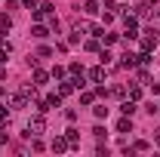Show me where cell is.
Returning a JSON list of instances; mask_svg holds the SVG:
<instances>
[{
  "label": "cell",
  "instance_id": "1",
  "mask_svg": "<svg viewBox=\"0 0 160 157\" xmlns=\"http://www.w3.org/2000/svg\"><path fill=\"white\" fill-rule=\"evenodd\" d=\"M43 129H46V117H43V111H40V114H34V117L28 120V129H25V136H28V139H31V136H40Z\"/></svg>",
  "mask_w": 160,
  "mask_h": 157
},
{
  "label": "cell",
  "instance_id": "2",
  "mask_svg": "<svg viewBox=\"0 0 160 157\" xmlns=\"http://www.w3.org/2000/svg\"><path fill=\"white\" fill-rule=\"evenodd\" d=\"M160 43V31H154V28H148L145 31V37H142V53H154Z\"/></svg>",
  "mask_w": 160,
  "mask_h": 157
},
{
  "label": "cell",
  "instance_id": "3",
  "mask_svg": "<svg viewBox=\"0 0 160 157\" xmlns=\"http://www.w3.org/2000/svg\"><path fill=\"white\" fill-rule=\"evenodd\" d=\"M154 3H157V0H139V6H136V16H139V19H148Z\"/></svg>",
  "mask_w": 160,
  "mask_h": 157
},
{
  "label": "cell",
  "instance_id": "4",
  "mask_svg": "<svg viewBox=\"0 0 160 157\" xmlns=\"http://www.w3.org/2000/svg\"><path fill=\"white\" fill-rule=\"evenodd\" d=\"M74 89H77V80H74V77H68V80L59 83V96H71Z\"/></svg>",
  "mask_w": 160,
  "mask_h": 157
},
{
  "label": "cell",
  "instance_id": "5",
  "mask_svg": "<svg viewBox=\"0 0 160 157\" xmlns=\"http://www.w3.org/2000/svg\"><path fill=\"white\" fill-rule=\"evenodd\" d=\"M105 74H108V71H105V65H96V68H89V74H86V77L92 80V83H102Z\"/></svg>",
  "mask_w": 160,
  "mask_h": 157
},
{
  "label": "cell",
  "instance_id": "6",
  "mask_svg": "<svg viewBox=\"0 0 160 157\" xmlns=\"http://www.w3.org/2000/svg\"><path fill=\"white\" fill-rule=\"evenodd\" d=\"M49 148H52L56 154H62V151H68L71 145H68V139H65V136H56V139H52V145H49Z\"/></svg>",
  "mask_w": 160,
  "mask_h": 157
},
{
  "label": "cell",
  "instance_id": "7",
  "mask_svg": "<svg viewBox=\"0 0 160 157\" xmlns=\"http://www.w3.org/2000/svg\"><path fill=\"white\" fill-rule=\"evenodd\" d=\"M120 111H123V114H126V117H132V114H136V111H139V105H136V102H132V99H123V105H120Z\"/></svg>",
  "mask_w": 160,
  "mask_h": 157
},
{
  "label": "cell",
  "instance_id": "8",
  "mask_svg": "<svg viewBox=\"0 0 160 157\" xmlns=\"http://www.w3.org/2000/svg\"><path fill=\"white\" fill-rule=\"evenodd\" d=\"M31 37L46 40V37H49V28H46V25H34V28H31Z\"/></svg>",
  "mask_w": 160,
  "mask_h": 157
},
{
  "label": "cell",
  "instance_id": "9",
  "mask_svg": "<svg viewBox=\"0 0 160 157\" xmlns=\"http://www.w3.org/2000/svg\"><path fill=\"white\" fill-rule=\"evenodd\" d=\"M117 133H132V117L123 114V117L117 120Z\"/></svg>",
  "mask_w": 160,
  "mask_h": 157
},
{
  "label": "cell",
  "instance_id": "10",
  "mask_svg": "<svg viewBox=\"0 0 160 157\" xmlns=\"http://www.w3.org/2000/svg\"><path fill=\"white\" fill-rule=\"evenodd\" d=\"M49 77H52L49 71H43V68H34V86H40V83H46Z\"/></svg>",
  "mask_w": 160,
  "mask_h": 157
},
{
  "label": "cell",
  "instance_id": "11",
  "mask_svg": "<svg viewBox=\"0 0 160 157\" xmlns=\"http://www.w3.org/2000/svg\"><path fill=\"white\" fill-rule=\"evenodd\" d=\"M136 65H139V56H136V53H126L123 62H120V68H136Z\"/></svg>",
  "mask_w": 160,
  "mask_h": 157
},
{
  "label": "cell",
  "instance_id": "12",
  "mask_svg": "<svg viewBox=\"0 0 160 157\" xmlns=\"http://www.w3.org/2000/svg\"><path fill=\"white\" fill-rule=\"evenodd\" d=\"M65 139H68V145H71V148H77V142H80V129H74V126H71Z\"/></svg>",
  "mask_w": 160,
  "mask_h": 157
},
{
  "label": "cell",
  "instance_id": "13",
  "mask_svg": "<svg viewBox=\"0 0 160 157\" xmlns=\"http://www.w3.org/2000/svg\"><path fill=\"white\" fill-rule=\"evenodd\" d=\"M0 28H3V31H9V28H12V16H9V9H6V13H0Z\"/></svg>",
  "mask_w": 160,
  "mask_h": 157
},
{
  "label": "cell",
  "instance_id": "14",
  "mask_svg": "<svg viewBox=\"0 0 160 157\" xmlns=\"http://www.w3.org/2000/svg\"><path fill=\"white\" fill-rule=\"evenodd\" d=\"M83 46H86V53H99V49H102V40H99V37H92V40H86Z\"/></svg>",
  "mask_w": 160,
  "mask_h": 157
},
{
  "label": "cell",
  "instance_id": "15",
  "mask_svg": "<svg viewBox=\"0 0 160 157\" xmlns=\"http://www.w3.org/2000/svg\"><path fill=\"white\" fill-rule=\"evenodd\" d=\"M80 105H96V93H80Z\"/></svg>",
  "mask_w": 160,
  "mask_h": 157
},
{
  "label": "cell",
  "instance_id": "16",
  "mask_svg": "<svg viewBox=\"0 0 160 157\" xmlns=\"http://www.w3.org/2000/svg\"><path fill=\"white\" fill-rule=\"evenodd\" d=\"M126 93H129V99H132V102H139V99H142V83H136V86H129Z\"/></svg>",
  "mask_w": 160,
  "mask_h": 157
},
{
  "label": "cell",
  "instance_id": "17",
  "mask_svg": "<svg viewBox=\"0 0 160 157\" xmlns=\"http://www.w3.org/2000/svg\"><path fill=\"white\" fill-rule=\"evenodd\" d=\"M92 114H96L99 120H105L108 117V108H105V105H92Z\"/></svg>",
  "mask_w": 160,
  "mask_h": 157
},
{
  "label": "cell",
  "instance_id": "18",
  "mask_svg": "<svg viewBox=\"0 0 160 157\" xmlns=\"http://www.w3.org/2000/svg\"><path fill=\"white\" fill-rule=\"evenodd\" d=\"M49 74H52L56 80H65V74H68V68H62V65H56V68H52Z\"/></svg>",
  "mask_w": 160,
  "mask_h": 157
},
{
  "label": "cell",
  "instance_id": "19",
  "mask_svg": "<svg viewBox=\"0 0 160 157\" xmlns=\"http://www.w3.org/2000/svg\"><path fill=\"white\" fill-rule=\"evenodd\" d=\"M83 9H86L89 16H96V13H99V0H86V6H83Z\"/></svg>",
  "mask_w": 160,
  "mask_h": 157
},
{
  "label": "cell",
  "instance_id": "20",
  "mask_svg": "<svg viewBox=\"0 0 160 157\" xmlns=\"http://www.w3.org/2000/svg\"><path fill=\"white\" fill-rule=\"evenodd\" d=\"M102 40H105V46H111V43H117V34H111V31H105V34H102Z\"/></svg>",
  "mask_w": 160,
  "mask_h": 157
},
{
  "label": "cell",
  "instance_id": "21",
  "mask_svg": "<svg viewBox=\"0 0 160 157\" xmlns=\"http://www.w3.org/2000/svg\"><path fill=\"white\" fill-rule=\"evenodd\" d=\"M99 59H102V65H111V59H114V56H111L108 49H99Z\"/></svg>",
  "mask_w": 160,
  "mask_h": 157
},
{
  "label": "cell",
  "instance_id": "22",
  "mask_svg": "<svg viewBox=\"0 0 160 157\" xmlns=\"http://www.w3.org/2000/svg\"><path fill=\"white\" fill-rule=\"evenodd\" d=\"M139 83H151V74L145 71V65H142V68H139Z\"/></svg>",
  "mask_w": 160,
  "mask_h": 157
},
{
  "label": "cell",
  "instance_id": "23",
  "mask_svg": "<svg viewBox=\"0 0 160 157\" xmlns=\"http://www.w3.org/2000/svg\"><path fill=\"white\" fill-rule=\"evenodd\" d=\"M52 53H56V49H52V46H40V53H37V56H40V59H49V56H52Z\"/></svg>",
  "mask_w": 160,
  "mask_h": 157
},
{
  "label": "cell",
  "instance_id": "24",
  "mask_svg": "<svg viewBox=\"0 0 160 157\" xmlns=\"http://www.w3.org/2000/svg\"><path fill=\"white\" fill-rule=\"evenodd\" d=\"M111 96H114V99H126V89H123V86H114Z\"/></svg>",
  "mask_w": 160,
  "mask_h": 157
},
{
  "label": "cell",
  "instance_id": "25",
  "mask_svg": "<svg viewBox=\"0 0 160 157\" xmlns=\"http://www.w3.org/2000/svg\"><path fill=\"white\" fill-rule=\"evenodd\" d=\"M22 6H25V9H37L40 0H22Z\"/></svg>",
  "mask_w": 160,
  "mask_h": 157
},
{
  "label": "cell",
  "instance_id": "26",
  "mask_svg": "<svg viewBox=\"0 0 160 157\" xmlns=\"http://www.w3.org/2000/svg\"><path fill=\"white\" fill-rule=\"evenodd\" d=\"M132 151H148V142H145V139H139V142L132 145Z\"/></svg>",
  "mask_w": 160,
  "mask_h": 157
},
{
  "label": "cell",
  "instance_id": "27",
  "mask_svg": "<svg viewBox=\"0 0 160 157\" xmlns=\"http://www.w3.org/2000/svg\"><path fill=\"white\" fill-rule=\"evenodd\" d=\"M105 9H108V13H114V9H117V0H105Z\"/></svg>",
  "mask_w": 160,
  "mask_h": 157
},
{
  "label": "cell",
  "instance_id": "28",
  "mask_svg": "<svg viewBox=\"0 0 160 157\" xmlns=\"http://www.w3.org/2000/svg\"><path fill=\"white\" fill-rule=\"evenodd\" d=\"M6 117H9V111H6V105L0 102V120H6Z\"/></svg>",
  "mask_w": 160,
  "mask_h": 157
},
{
  "label": "cell",
  "instance_id": "29",
  "mask_svg": "<svg viewBox=\"0 0 160 157\" xmlns=\"http://www.w3.org/2000/svg\"><path fill=\"white\" fill-rule=\"evenodd\" d=\"M148 86H151V93H154V96H160V83H148Z\"/></svg>",
  "mask_w": 160,
  "mask_h": 157
},
{
  "label": "cell",
  "instance_id": "30",
  "mask_svg": "<svg viewBox=\"0 0 160 157\" xmlns=\"http://www.w3.org/2000/svg\"><path fill=\"white\" fill-rule=\"evenodd\" d=\"M0 49H12V46H9V43H6V40L0 37Z\"/></svg>",
  "mask_w": 160,
  "mask_h": 157
},
{
  "label": "cell",
  "instance_id": "31",
  "mask_svg": "<svg viewBox=\"0 0 160 157\" xmlns=\"http://www.w3.org/2000/svg\"><path fill=\"white\" fill-rule=\"evenodd\" d=\"M154 142H157V145H160V126H157V129H154Z\"/></svg>",
  "mask_w": 160,
  "mask_h": 157
},
{
  "label": "cell",
  "instance_id": "32",
  "mask_svg": "<svg viewBox=\"0 0 160 157\" xmlns=\"http://www.w3.org/2000/svg\"><path fill=\"white\" fill-rule=\"evenodd\" d=\"M3 142H6V133H3V129H0V145H3Z\"/></svg>",
  "mask_w": 160,
  "mask_h": 157
},
{
  "label": "cell",
  "instance_id": "33",
  "mask_svg": "<svg viewBox=\"0 0 160 157\" xmlns=\"http://www.w3.org/2000/svg\"><path fill=\"white\" fill-rule=\"evenodd\" d=\"M157 19H160V9H157Z\"/></svg>",
  "mask_w": 160,
  "mask_h": 157
},
{
  "label": "cell",
  "instance_id": "34",
  "mask_svg": "<svg viewBox=\"0 0 160 157\" xmlns=\"http://www.w3.org/2000/svg\"><path fill=\"white\" fill-rule=\"evenodd\" d=\"M0 129H3V123H0Z\"/></svg>",
  "mask_w": 160,
  "mask_h": 157
}]
</instances>
